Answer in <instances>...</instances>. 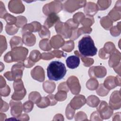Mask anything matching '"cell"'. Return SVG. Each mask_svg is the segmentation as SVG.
I'll list each match as a JSON object with an SVG mask.
<instances>
[{
  "label": "cell",
  "instance_id": "9",
  "mask_svg": "<svg viewBox=\"0 0 121 121\" xmlns=\"http://www.w3.org/2000/svg\"><path fill=\"white\" fill-rule=\"evenodd\" d=\"M45 34L50 35V32L48 30V29L44 26H42L39 32V35L40 36L41 38H48L46 35H45Z\"/></svg>",
  "mask_w": 121,
  "mask_h": 121
},
{
  "label": "cell",
  "instance_id": "13",
  "mask_svg": "<svg viewBox=\"0 0 121 121\" xmlns=\"http://www.w3.org/2000/svg\"><path fill=\"white\" fill-rule=\"evenodd\" d=\"M4 76L9 80H10V81L13 80V76H12L11 72H9V71L7 72H6V73L4 74Z\"/></svg>",
  "mask_w": 121,
  "mask_h": 121
},
{
  "label": "cell",
  "instance_id": "3",
  "mask_svg": "<svg viewBox=\"0 0 121 121\" xmlns=\"http://www.w3.org/2000/svg\"><path fill=\"white\" fill-rule=\"evenodd\" d=\"M10 105L11 106V114L14 116H19L23 109L21 102H15L11 100Z\"/></svg>",
  "mask_w": 121,
  "mask_h": 121
},
{
  "label": "cell",
  "instance_id": "10",
  "mask_svg": "<svg viewBox=\"0 0 121 121\" xmlns=\"http://www.w3.org/2000/svg\"><path fill=\"white\" fill-rule=\"evenodd\" d=\"M54 56H55L57 58H61L62 56L65 57L66 55V54H64L63 52L61 51H59V50H54L52 52Z\"/></svg>",
  "mask_w": 121,
  "mask_h": 121
},
{
  "label": "cell",
  "instance_id": "1",
  "mask_svg": "<svg viewBox=\"0 0 121 121\" xmlns=\"http://www.w3.org/2000/svg\"><path fill=\"white\" fill-rule=\"evenodd\" d=\"M66 72L64 64L57 60L51 62L47 68V77L50 80L58 81L62 79Z\"/></svg>",
  "mask_w": 121,
  "mask_h": 121
},
{
  "label": "cell",
  "instance_id": "4",
  "mask_svg": "<svg viewBox=\"0 0 121 121\" xmlns=\"http://www.w3.org/2000/svg\"><path fill=\"white\" fill-rule=\"evenodd\" d=\"M66 63L67 67L70 69H74L78 67L80 63L79 57L77 55H71L69 56L66 60Z\"/></svg>",
  "mask_w": 121,
  "mask_h": 121
},
{
  "label": "cell",
  "instance_id": "7",
  "mask_svg": "<svg viewBox=\"0 0 121 121\" xmlns=\"http://www.w3.org/2000/svg\"><path fill=\"white\" fill-rule=\"evenodd\" d=\"M33 103L31 101H28L26 102L23 106V109L25 112H28L32 111L33 108Z\"/></svg>",
  "mask_w": 121,
  "mask_h": 121
},
{
  "label": "cell",
  "instance_id": "6",
  "mask_svg": "<svg viewBox=\"0 0 121 121\" xmlns=\"http://www.w3.org/2000/svg\"><path fill=\"white\" fill-rule=\"evenodd\" d=\"M41 58L42 54L39 51L37 50H33L31 52L29 59L33 62H35L38 61Z\"/></svg>",
  "mask_w": 121,
  "mask_h": 121
},
{
  "label": "cell",
  "instance_id": "5",
  "mask_svg": "<svg viewBox=\"0 0 121 121\" xmlns=\"http://www.w3.org/2000/svg\"><path fill=\"white\" fill-rule=\"evenodd\" d=\"M59 17L55 13H51L48 15L46 20L44 22V25L48 28L51 27L59 20Z\"/></svg>",
  "mask_w": 121,
  "mask_h": 121
},
{
  "label": "cell",
  "instance_id": "2",
  "mask_svg": "<svg viewBox=\"0 0 121 121\" xmlns=\"http://www.w3.org/2000/svg\"><path fill=\"white\" fill-rule=\"evenodd\" d=\"M78 48L80 54L84 57L95 56L97 52L94 42L89 35L84 36L79 41Z\"/></svg>",
  "mask_w": 121,
  "mask_h": 121
},
{
  "label": "cell",
  "instance_id": "8",
  "mask_svg": "<svg viewBox=\"0 0 121 121\" xmlns=\"http://www.w3.org/2000/svg\"><path fill=\"white\" fill-rule=\"evenodd\" d=\"M3 18L5 19L7 23L8 24H14L16 21L17 17H13V16L11 15L9 13H7L6 15H4V16L3 17Z\"/></svg>",
  "mask_w": 121,
  "mask_h": 121
},
{
  "label": "cell",
  "instance_id": "12",
  "mask_svg": "<svg viewBox=\"0 0 121 121\" xmlns=\"http://www.w3.org/2000/svg\"><path fill=\"white\" fill-rule=\"evenodd\" d=\"M48 97V98L50 99V100L51 101V105H53L54 104H55L57 102L55 100V98H54V96L52 95H49L47 96Z\"/></svg>",
  "mask_w": 121,
  "mask_h": 121
},
{
  "label": "cell",
  "instance_id": "11",
  "mask_svg": "<svg viewBox=\"0 0 121 121\" xmlns=\"http://www.w3.org/2000/svg\"><path fill=\"white\" fill-rule=\"evenodd\" d=\"M24 64L26 67L29 68V67H31L34 65H35V62L31 61L29 58H27L26 59V60H25Z\"/></svg>",
  "mask_w": 121,
  "mask_h": 121
}]
</instances>
